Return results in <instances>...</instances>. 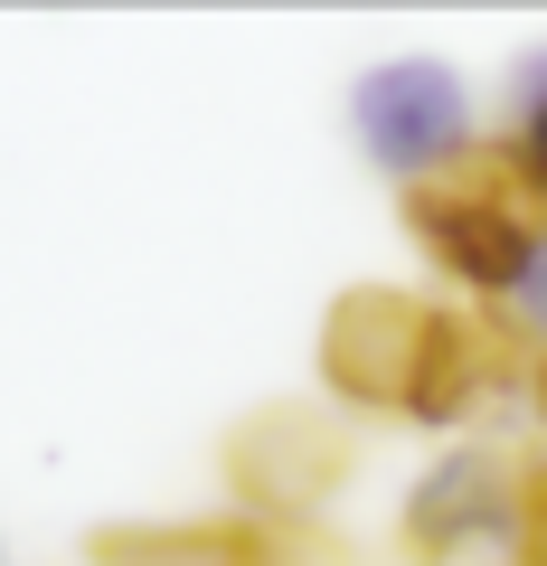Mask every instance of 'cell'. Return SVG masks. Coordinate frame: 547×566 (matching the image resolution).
<instances>
[{
	"mask_svg": "<svg viewBox=\"0 0 547 566\" xmlns=\"http://www.w3.org/2000/svg\"><path fill=\"white\" fill-rule=\"evenodd\" d=\"M322 378L349 406H387L415 424H453L509 378V349L463 312H434L415 293H349L322 331Z\"/></svg>",
	"mask_w": 547,
	"mask_h": 566,
	"instance_id": "6da1fadb",
	"label": "cell"
},
{
	"mask_svg": "<svg viewBox=\"0 0 547 566\" xmlns=\"http://www.w3.org/2000/svg\"><path fill=\"white\" fill-rule=\"evenodd\" d=\"M406 227H415V245H425L463 293H491V303H501L509 283L528 274V255L547 245L538 199H528L501 161H463L453 180L406 189Z\"/></svg>",
	"mask_w": 547,
	"mask_h": 566,
	"instance_id": "7a4b0ae2",
	"label": "cell"
},
{
	"mask_svg": "<svg viewBox=\"0 0 547 566\" xmlns=\"http://www.w3.org/2000/svg\"><path fill=\"white\" fill-rule=\"evenodd\" d=\"M349 123H359V151L387 170V180L425 189V180H453L472 161V104H463V76L434 57H387L359 76L349 95Z\"/></svg>",
	"mask_w": 547,
	"mask_h": 566,
	"instance_id": "3957f363",
	"label": "cell"
},
{
	"mask_svg": "<svg viewBox=\"0 0 547 566\" xmlns=\"http://www.w3.org/2000/svg\"><path fill=\"white\" fill-rule=\"evenodd\" d=\"M406 547L415 566H463L482 547H519V472L491 453H453L406 501Z\"/></svg>",
	"mask_w": 547,
	"mask_h": 566,
	"instance_id": "277c9868",
	"label": "cell"
},
{
	"mask_svg": "<svg viewBox=\"0 0 547 566\" xmlns=\"http://www.w3.org/2000/svg\"><path fill=\"white\" fill-rule=\"evenodd\" d=\"M236 472H245V491H255L264 510H303V501H322V491L340 482V444H330L312 416H264L255 434H245Z\"/></svg>",
	"mask_w": 547,
	"mask_h": 566,
	"instance_id": "5b68a950",
	"label": "cell"
},
{
	"mask_svg": "<svg viewBox=\"0 0 547 566\" xmlns=\"http://www.w3.org/2000/svg\"><path fill=\"white\" fill-rule=\"evenodd\" d=\"M95 566H274L264 528H123L95 547Z\"/></svg>",
	"mask_w": 547,
	"mask_h": 566,
	"instance_id": "8992f818",
	"label": "cell"
},
{
	"mask_svg": "<svg viewBox=\"0 0 547 566\" xmlns=\"http://www.w3.org/2000/svg\"><path fill=\"white\" fill-rule=\"evenodd\" d=\"M501 170L547 208V57H538V66H519V142L501 151Z\"/></svg>",
	"mask_w": 547,
	"mask_h": 566,
	"instance_id": "52a82bcc",
	"label": "cell"
},
{
	"mask_svg": "<svg viewBox=\"0 0 547 566\" xmlns=\"http://www.w3.org/2000/svg\"><path fill=\"white\" fill-rule=\"evenodd\" d=\"M501 322L519 331V340H538V359H547V245L528 255V274L501 293Z\"/></svg>",
	"mask_w": 547,
	"mask_h": 566,
	"instance_id": "ba28073f",
	"label": "cell"
},
{
	"mask_svg": "<svg viewBox=\"0 0 547 566\" xmlns=\"http://www.w3.org/2000/svg\"><path fill=\"white\" fill-rule=\"evenodd\" d=\"M519 547H528V566H547V472L519 482Z\"/></svg>",
	"mask_w": 547,
	"mask_h": 566,
	"instance_id": "9c48e42d",
	"label": "cell"
},
{
	"mask_svg": "<svg viewBox=\"0 0 547 566\" xmlns=\"http://www.w3.org/2000/svg\"><path fill=\"white\" fill-rule=\"evenodd\" d=\"M538 406H547V359H538Z\"/></svg>",
	"mask_w": 547,
	"mask_h": 566,
	"instance_id": "30bf717a",
	"label": "cell"
}]
</instances>
